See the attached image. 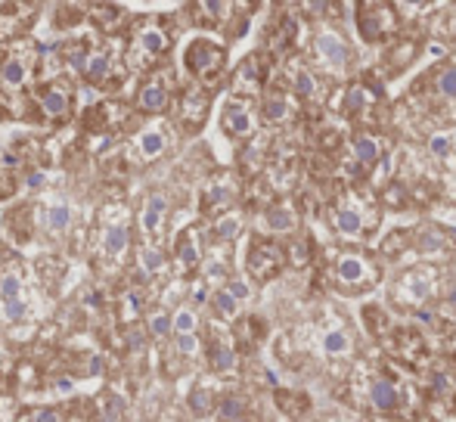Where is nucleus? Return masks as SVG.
<instances>
[{
    "instance_id": "28",
    "label": "nucleus",
    "mask_w": 456,
    "mask_h": 422,
    "mask_svg": "<svg viewBox=\"0 0 456 422\" xmlns=\"http://www.w3.org/2000/svg\"><path fill=\"white\" fill-rule=\"evenodd\" d=\"M140 47H143V53H149V56H162V53L168 50V35H162L158 29H146L140 35Z\"/></svg>"
},
{
    "instance_id": "43",
    "label": "nucleus",
    "mask_w": 456,
    "mask_h": 422,
    "mask_svg": "<svg viewBox=\"0 0 456 422\" xmlns=\"http://www.w3.org/2000/svg\"><path fill=\"white\" fill-rule=\"evenodd\" d=\"M3 317L12 320V323H16V320H22L25 317V305L19 298H6L3 301Z\"/></svg>"
},
{
    "instance_id": "42",
    "label": "nucleus",
    "mask_w": 456,
    "mask_h": 422,
    "mask_svg": "<svg viewBox=\"0 0 456 422\" xmlns=\"http://www.w3.org/2000/svg\"><path fill=\"white\" fill-rule=\"evenodd\" d=\"M177 351H180L183 357H193V354L199 351V339H196V332H187V336H177Z\"/></svg>"
},
{
    "instance_id": "29",
    "label": "nucleus",
    "mask_w": 456,
    "mask_h": 422,
    "mask_svg": "<svg viewBox=\"0 0 456 422\" xmlns=\"http://www.w3.org/2000/svg\"><path fill=\"white\" fill-rule=\"evenodd\" d=\"M211 305H214V311L221 314L223 320H233V317H236V311H239V298H233V295H230V289L214 292V298H211Z\"/></svg>"
},
{
    "instance_id": "20",
    "label": "nucleus",
    "mask_w": 456,
    "mask_h": 422,
    "mask_svg": "<svg viewBox=\"0 0 456 422\" xmlns=\"http://www.w3.org/2000/svg\"><path fill=\"white\" fill-rule=\"evenodd\" d=\"M208 364H211V370H217V373H230L236 366V351L230 345H223V341H211Z\"/></svg>"
},
{
    "instance_id": "50",
    "label": "nucleus",
    "mask_w": 456,
    "mask_h": 422,
    "mask_svg": "<svg viewBox=\"0 0 456 422\" xmlns=\"http://www.w3.org/2000/svg\"><path fill=\"white\" fill-rule=\"evenodd\" d=\"M400 6H407V10H419V6H425L428 0H398Z\"/></svg>"
},
{
    "instance_id": "7",
    "label": "nucleus",
    "mask_w": 456,
    "mask_h": 422,
    "mask_svg": "<svg viewBox=\"0 0 456 422\" xmlns=\"http://www.w3.org/2000/svg\"><path fill=\"white\" fill-rule=\"evenodd\" d=\"M221 127H223V133H230L233 140H242V137H248V133L255 131V118H252V112H248L246 103L233 99V103L223 106Z\"/></svg>"
},
{
    "instance_id": "54",
    "label": "nucleus",
    "mask_w": 456,
    "mask_h": 422,
    "mask_svg": "<svg viewBox=\"0 0 456 422\" xmlns=\"http://www.w3.org/2000/svg\"><path fill=\"white\" fill-rule=\"evenodd\" d=\"M323 422H339V419H323Z\"/></svg>"
},
{
    "instance_id": "30",
    "label": "nucleus",
    "mask_w": 456,
    "mask_h": 422,
    "mask_svg": "<svg viewBox=\"0 0 456 422\" xmlns=\"http://www.w3.org/2000/svg\"><path fill=\"white\" fill-rule=\"evenodd\" d=\"M0 78H3V84H10V87H19L25 81V65L19 63L16 56L12 59H6L3 65H0Z\"/></svg>"
},
{
    "instance_id": "3",
    "label": "nucleus",
    "mask_w": 456,
    "mask_h": 422,
    "mask_svg": "<svg viewBox=\"0 0 456 422\" xmlns=\"http://www.w3.org/2000/svg\"><path fill=\"white\" fill-rule=\"evenodd\" d=\"M183 65H187V72L193 78H202L205 81V78L217 75V72L223 69V47L199 38V41H193L187 47V53H183Z\"/></svg>"
},
{
    "instance_id": "49",
    "label": "nucleus",
    "mask_w": 456,
    "mask_h": 422,
    "mask_svg": "<svg viewBox=\"0 0 456 422\" xmlns=\"http://www.w3.org/2000/svg\"><path fill=\"white\" fill-rule=\"evenodd\" d=\"M41 184H44V174H41V171H31V174H28V186H31V190H37Z\"/></svg>"
},
{
    "instance_id": "22",
    "label": "nucleus",
    "mask_w": 456,
    "mask_h": 422,
    "mask_svg": "<svg viewBox=\"0 0 456 422\" xmlns=\"http://www.w3.org/2000/svg\"><path fill=\"white\" fill-rule=\"evenodd\" d=\"M264 224L273 233H289V230H295V214L289 211L286 205H273V209H267V214H264Z\"/></svg>"
},
{
    "instance_id": "52",
    "label": "nucleus",
    "mask_w": 456,
    "mask_h": 422,
    "mask_svg": "<svg viewBox=\"0 0 456 422\" xmlns=\"http://www.w3.org/2000/svg\"><path fill=\"white\" fill-rule=\"evenodd\" d=\"M242 3H246V10L252 13V10H257V6H261V0H242Z\"/></svg>"
},
{
    "instance_id": "33",
    "label": "nucleus",
    "mask_w": 456,
    "mask_h": 422,
    "mask_svg": "<svg viewBox=\"0 0 456 422\" xmlns=\"http://www.w3.org/2000/svg\"><path fill=\"white\" fill-rule=\"evenodd\" d=\"M124 416V400L118 394H105L103 398V419L105 422H121Z\"/></svg>"
},
{
    "instance_id": "14",
    "label": "nucleus",
    "mask_w": 456,
    "mask_h": 422,
    "mask_svg": "<svg viewBox=\"0 0 456 422\" xmlns=\"http://www.w3.org/2000/svg\"><path fill=\"white\" fill-rule=\"evenodd\" d=\"M137 106H140L143 112H162L164 106H168V87L162 81L143 84L140 93H137Z\"/></svg>"
},
{
    "instance_id": "2",
    "label": "nucleus",
    "mask_w": 456,
    "mask_h": 422,
    "mask_svg": "<svg viewBox=\"0 0 456 422\" xmlns=\"http://www.w3.org/2000/svg\"><path fill=\"white\" fill-rule=\"evenodd\" d=\"M282 264H286V249H282L280 243H270V239H252L246 267H248V273H252L257 283L273 279L276 273L282 270Z\"/></svg>"
},
{
    "instance_id": "10",
    "label": "nucleus",
    "mask_w": 456,
    "mask_h": 422,
    "mask_svg": "<svg viewBox=\"0 0 456 422\" xmlns=\"http://www.w3.org/2000/svg\"><path fill=\"white\" fill-rule=\"evenodd\" d=\"M351 152H354V162H351L354 174H363V168H369V165L379 162L382 146H379V140L369 137V133H354V140H351Z\"/></svg>"
},
{
    "instance_id": "45",
    "label": "nucleus",
    "mask_w": 456,
    "mask_h": 422,
    "mask_svg": "<svg viewBox=\"0 0 456 422\" xmlns=\"http://www.w3.org/2000/svg\"><path fill=\"white\" fill-rule=\"evenodd\" d=\"M128 345H130V351H143V348H146V336H143L140 330H130L128 332Z\"/></svg>"
},
{
    "instance_id": "1",
    "label": "nucleus",
    "mask_w": 456,
    "mask_h": 422,
    "mask_svg": "<svg viewBox=\"0 0 456 422\" xmlns=\"http://www.w3.org/2000/svg\"><path fill=\"white\" fill-rule=\"evenodd\" d=\"M354 22L357 35L366 44H382L391 35H398V10L388 0H357L354 3Z\"/></svg>"
},
{
    "instance_id": "9",
    "label": "nucleus",
    "mask_w": 456,
    "mask_h": 422,
    "mask_svg": "<svg viewBox=\"0 0 456 422\" xmlns=\"http://www.w3.org/2000/svg\"><path fill=\"white\" fill-rule=\"evenodd\" d=\"M37 103H41V112L47 118L62 122V118L71 112V93L62 90V87H56V84H47V87H41V93H37Z\"/></svg>"
},
{
    "instance_id": "40",
    "label": "nucleus",
    "mask_w": 456,
    "mask_h": 422,
    "mask_svg": "<svg viewBox=\"0 0 456 422\" xmlns=\"http://www.w3.org/2000/svg\"><path fill=\"white\" fill-rule=\"evenodd\" d=\"M19 292H22V283H19L16 273H6V277H0V298H19Z\"/></svg>"
},
{
    "instance_id": "39",
    "label": "nucleus",
    "mask_w": 456,
    "mask_h": 422,
    "mask_svg": "<svg viewBox=\"0 0 456 422\" xmlns=\"http://www.w3.org/2000/svg\"><path fill=\"white\" fill-rule=\"evenodd\" d=\"M171 330H174V317H168V314H152V320H149V332H152V336L164 339Z\"/></svg>"
},
{
    "instance_id": "15",
    "label": "nucleus",
    "mask_w": 456,
    "mask_h": 422,
    "mask_svg": "<svg viewBox=\"0 0 456 422\" xmlns=\"http://www.w3.org/2000/svg\"><path fill=\"white\" fill-rule=\"evenodd\" d=\"M335 230H339L341 236H363L366 220H363L360 209H354V205H341V209L335 211Z\"/></svg>"
},
{
    "instance_id": "32",
    "label": "nucleus",
    "mask_w": 456,
    "mask_h": 422,
    "mask_svg": "<svg viewBox=\"0 0 456 422\" xmlns=\"http://www.w3.org/2000/svg\"><path fill=\"white\" fill-rule=\"evenodd\" d=\"M211 391L208 388H196L193 394H189V410H193V416H208L211 413Z\"/></svg>"
},
{
    "instance_id": "48",
    "label": "nucleus",
    "mask_w": 456,
    "mask_h": 422,
    "mask_svg": "<svg viewBox=\"0 0 456 422\" xmlns=\"http://www.w3.org/2000/svg\"><path fill=\"white\" fill-rule=\"evenodd\" d=\"M432 388H434V391H447V376H441V373H434V376H432Z\"/></svg>"
},
{
    "instance_id": "5",
    "label": "nucleus",
    "mask_w": 456,
    "mask_h": 422,
    "mask_svg": "<svg viewBox=\"0 0 456 422\" xmlns=\"http://www.w3.org/2000/svg\"><path fill=\"white\" fill-rule=\"evenodd\" d=\"M373 267H369L366 258H360V254H341L339 261H335V279H339L341 286H348V289H363V286L373 283Z\"/></svg>"
},
{
    "instance_id": "13",
    "label": "nucleus",
    "mask_w": 456,
    "mask_h": 422,
    "mask_svg": "<svg viewBox=\"0 0 456 422\" xmlns=\"http://www.w3.org/2000/svg\"><path fill=\"white\" fill-rule=\"evenodd\" d=\"M261 115H264V122L267 124H280V122H286V115H289V97L280 90V87H273V90L264 97V103H261Z\"/></svg>"
},
{
    "instance_id": "31",
    "label": "nucleus",
    "mask_w": 456,
    "mask_h": 422,
    "mask_svg": "<svg viewBox=\"0 0 456 422\" xmlns=\"http://www.w3.org/2000/svg\"><path fill=\"white\" fill-rule=\"evenodd\" d=\"M276 404H280L289 416H298L301 410H307V398H304V394H295L292 398L289 391H276Z\"/></svg>"
},
{
    "instance_id": "34",
    "label": "nucleus",
    "mask_w": 456,
    "mask_h": 422,
    "mask_svg": "<svg viewBox=\"0 0 456 422\" xmlns=\"http://www.w3.org/2000/svg\"><path fill=\"white\" fill-rule=\"evenodd\" d=\"M71 224V209L69 205H53L47 211V227L50 230H65Z\"/></svg>"
},
{
    "instance_id": "8",
    "label": "nucleus",
    "mask_w": 456,
    "mask_h": 422,
    "mask_svg": "<svg viewBox=\"0 0 456 422\" xmlns=\"http://www.w3.org/2000/svg\"><path fill=\"white\" fill-rule=\"evenodd\" d=\"M205 115H208V93L199 90V87H193V90L183 93L180 99V124L187 127V131H199Z\"/></svg>"
},
{
    "instance_id": "51",
    "label": "nucleus",
    "mask_w": 456,
    "mask_h": 422,
    "mask_svg": "<svg viewBox=\"0 0 456 422\" xmlns=\"http://www.w3.org/2000/svg\"><path fill=\"white\" fill-rule=\"evenodd\" d=\"M56 388H59V391H71V388H75V382H71V379H59Z\"/></svg>"
},
{
    "instance_id": "18",
    "label": "nucleus",
    "mask_w": 456,
    "mask_h": 422,
    "mask_svg": "<svg viewBox=\"0 0 456 422\" xmlns=\"http://www.w3.org/2000/svg\"><path fill=\"white\" fill-rule=\"evenodd\" d=\"M199 243H196V233L187 230L180 233V239H177V264L183 267V270H193L196 264H199Z\"/></svg>"
},
{
    "instance_id": "25",
    "label": "nucleus",
    "mask_w": 456,
    "mask_h": 422,
    "mask_svg": "<svg viewBox=\"0 0 456 422\" xmlns=\"http://www.w3.org/2000/svg\"><path fill=\"white\" fill-rule=\"evenodd\" d=\"M217 416H221V422L242 419V416H246V400L236 398V394H227V398L217 404Z\"/></svg>"
},
{
    "instance_id": "53",
    "label": "nucleus",
    "mask_w": 456,
    "mask_h": 422,
    "mask_svg": "<svg viewBox=\"0 0 456 422\" xmlns=\"http://www.w3.org/2000/svg\"><path fill=\"white\" fill-rule=\"evenodd\" d=\"M233 422H248V416H242V419H233Z\"/></svg>"
},
{
    "instance_id": "4",
    "label": "nucleus",
    "mask_w": 456,
    "mask_h": 422,
    "mask_svg": "<svg viewBox=\"0 0 456 422\" xmlns=\"http://www.w3.org/2000/svg\"><path fill=\"white\" fill-rule=\"evenodd\" d=\"M314 53L329 72H345L348 63H351V53H348L345 41H341L339 35H332V31H320V35H316Z\"/></svg>"
},
{
    "instance_id": "6",
    "label": "nucleus",
    "mask_w": 456,
    "mask_h": 422,
    "mask_svg": "<svg viewBox=\"0 0 456 422\" xmlns=\"http://www.w3.org/2000/svg\"><path fill=\"white\" fill-rule=\"evenodd\" d=\"M379 106V93L373 90L369 84H351L345 93V109L348 115L357 118V122H369V115H373V109Z\"/></svg>"
},
{
    "instance_id": "17",
    "label": "nucleus",
    "mask_w": 456,
    "mask_h": 422,
    "mask_svg": "<svg viewBox=\"0 0 456 422\" xmlns=\"http://www.w3.org/2000/svg\"><path fill=\"white\" fill-rule=\"evenodd\" d=\"M230 16V0H196V19L205 25H217Z\"/></svg>"
},
{
    "instance_id": "19",
    "label": "nucleus",
    "mask_w": 456,
    "mask_h": 422,
    "mask_svg": "<svg viewBox=\"0 0 456 422\" xmlns=\"http://www.w3.org/2000/svg\"><path fill=\"white\" fill-rule=\"evenodd\" d=\"M164 214H168V199H164V196H152L149 202H146V209H143V218H140L143 230H146V233H155L158 227H162Z\"/></svg>"
},
{
    "instance_id": "44",
    "label": "nucleus",
    "mask_w": 456,
    "mask_h": 422,
    "mask_svg": "<svg viewBox=\"0 0 456 422\" xmlns=\"http://www.w3.org/2000/svg\"><path fill=\"white\" fill-rule=\"evenodd\" d=\"M143 305H146V298H143V292H128V314L134 317V314H140L143 311Z\"/></svg>"
},
{
    "instance_id": "16",
    "label": "nucleus",
    "mask_w": 456,
    "mask_h": 422,
    "mask_svg": "<svg viewBox=\"0 0 456 422\" xmlns=\"http://www.w3.org/2000/svg\"><path fill=\"white\" fill-rule=\"evenodd\" d=\"M233 199H236L233 186H227V184H214V186H208V190L202 193V211H205V214L223 211V209H230V205H233Z\"/></svg>"
},
{
    "instance_id": "37",
    "label": "nucleus",
    "mask_w": 456,
    "mask_h": 422,
    "mask_svg": "<svg viewBox=\"0 0 456 422\" xmlns=\"http://www.w3.org/2000/svg\"><path fill=\"white\" fill-rule=\"evenodd\" d=\"M196 323H199V320H196V314L189 311V307H183V311H177V314H174V332H177V336L196 332Z\"/></svg>"
},
{
    "instance_id": "24",
    "label": "nucleus",
    "mask_w": 456,
    "mask_h": 422,
    "mask_svg": "<svg viewBox=\"0 0 456 422\" xmlns=\"http://www.w3.org/2000/svg\"><path fill=\"white\" fill-rule=\"evenodd\" d=\"M84 78L90 84H103L109 78V56L105 53H90L87 56V65H84Z\"/></svg>"
},
{
    "instance_id": "36",
    "label": "nucleus",
    "mask_w": 456,
    "mask_h": 422,
    "mask_svg": "<svg viewBox=\"0 0 456 422\" xmlns=\"http://www.w3.org/2000/svg\"><path fill=\"white\" fill-rule=\"evenodd\" d=\"M236 233H239V218H221L214 224V239L217 243H227V239H233Z\"/></svg>"
},
{
    "instance_id": "35",
    "label": "nucleus",
    "mask_w": 456,
    "mask_h": 422,
    "mask_svg": "<svg viewBox=\"0 0 456 422\" xmlns=\"http://www.w3.org/2000/svg\"><path fill=\"white\" fill-rule=\"evenodd\" d=\"M295 93H298L301 99H314L316 97V81L310 72H295Z\"/></svg>"
},
{
    "instance_id": "47",
    "label": "nucleus",
    "mask_w": 456,
    "mask_h": 422,
    "mask_svg": "<svg viewBox=\"0 0 456 422\" xmlns=\"http://www.w3.org/2000/svg\"><path fill=\"white\" fill-rule=\"evenodd\" d=\"M432 152L434 156H447V152H450V140L447 137H432Z\"/></svg>"
},
{
    "instance_id": "11",
    "label": "nucleus",
    "mask_w": 456,
    "mask_h": 422,
    "mask_svg": "<svg viewBox=\"0 0 456 422\" xmlns=\"http://www.w3.org/2000/svg\"><path fill=\"white\" fill-rule=\"evenodd\" d=\"M261 84H264V65H261V59L257 56H248L246 63L239 65V72H236V81H233V87H236V93H257L261 90Z\"/></svg>"
},
{
    "instance_id": "21",
    "label": "nucleus",
    "mask_w": 456,
    "mask_h": 422,
    "mask_svg": "<svg viewBox=\"0 0 456 422\" xmlns=\"http://www.w3.org/2000/svg\"><path fill=\"white\" fill-rule=\"evenodd\" d=\"M432 84H434V93L441 99H456V65H441L438 72L432 75Z\"/></svg>"
},
{
    "instance_id": "26",
    "label": "nucleus",
    "mask_w": 456,
    "mask_h": 422,
    "mask_svg": "<svg viewBox=\"0 0 456 422\" xmlns=\"http://www.w3.org/2000/svg\"><path fill=\"white\" fill-rule=\"evenodd\" d=\"M137 146H140V156L143 159H158L164 152V137L158 131H146V133H140Z\"/></svg>"
},
{
    "instance_id": "41",
    "label": "nucleus",
    "mask_w": 456,
    "mask_h": 422,
    "mask_svg": "<svg viewBox=\"0 0 456 422\" xmlns=\"http://www.w3.org/2000/svg\"><path fill=\"white\" fill-rule=\"evenodd\" d=\"M140 264H143V270H146V273H155V270H162L164 258H162V252H155V249H143Z\"/></svg>"
},
{
    "instance_id": "12",
    "label": "nucleus",
    "mask_w": 456,
    "mask_h": 422,
    "mask_svg": "<svg viewBox=\"0 0 456 422\" xmlns=\"http://www.w3.org/2000/svg\"><path fill=\"white\" fill-rule=\"evenodd\" d=\"M369 400H373L375 410L391 413V410H398L400 394H398V388H394V382H388V379H375V382H373V388H369Z\"/></svg>"
},
{
    "instance_id": "46",
    "label": "nucleus",
    "mask_w": 456,
    "mask_h": 422,
    "mask_svg": "<svg viewBox=\"0 0 456 422\" xmlns=\"http://www.w3.org/2000/svg\"><path fill=\"white\" fill-rule=\"evenodd\" d=\"M227 289H230V295L239 298V301H246V298H248V286L242 283V279H233V283H230Z\"/></svg>"
},
{
    "instance_id": "27",
    "label": "nucleus",
    "mask_w": 456,
    "mask_h": 422,
    "mask_svg": "<svg viewBox=\"0 0 456 422\" xmlns=\"http://www.w3.org/2000/svg\"><path fill=\"white\" fill-rule=\"evenodd\" d=\"M323 348H326V354H332V357H345V354H351V339L341 330H332L323 336Z\"/></svg>"
},
{
    "instance_id": "38",
    "label": "nucleus",
    "mask_w": 456,
    "mask_h": 422,
    "mask_svg": "<svg viewBox=\"0 0 456 422\" xmlns=\"http://www.w3.org/2000/svg\"><path fill=\"white\" fill-rule=\"evenodd\" d=\"M19 422H62V413L56 407H37V410H28Z\"/></svg>"
},
{
    "instance_id": "23",
    "label": "nucleus",
    "mask_w": 456,
    "mask_h": 422,
    "mask_svg": "<svg viewBox=\"0 0 456 422\" xmlns=\"http://www.w3.org/2000/svg\"><path fill=\"white\" fill-rule=\"evenodd\" d=\"M128 243H130V236H128V227L124 224H112L103 236V249H105V254H112V258L128 249Z\"/></svg>"
}]
</instances>
